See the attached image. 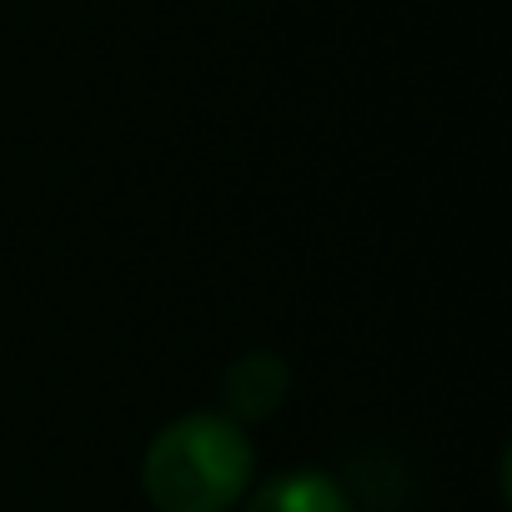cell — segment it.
I'll return each mask as SVG.
<instances>
[{"mask_svg":"<svg viewBox=\"0 0 512 512\" xmlns=\"http://www.w3.org/2000/svg\"><path fill=\"white\" fill-rule=\"evenodd\" d=\"M256 472L246 427L221 412L166 422L141 457V492L156 512H231Z\"/></svg>","mask_w":512,"mask_h":512,"instance_id":"6da1fadb","label":"cell"},{"mask_svg":"<svg viewBox=\"0 0 512 512\" xmlns=\"http://www.w3.org/2000/svg\"><path fill=\"white\" fill-rule=\"evenodd\" d=\"M292 392V367L282 352H267V347H256V352H241L226 372H221V417H231L236 427H251V422H267L282 412Z\"/></svg>","mask_w":512,"mask_h":512,"instance_id":"7a4b0ae2","label":"cell"},{"mask_svg":"<svg viewBox=\"0 0 512 512\" xmlns=\"http://www.w3.org/2000/svg\"><path fill=\"white\" fill-rule=\"evenodd\" d=\"M241 512H357L347 487L322 467H287L246 497Z\"/></svg>","mask_w":512,"mask_h":512,"instance_id":"3957f363","label":"cell"}]
</instances>
